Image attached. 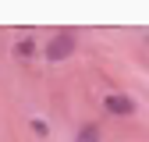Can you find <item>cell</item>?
Returning <instances> with one entry per match:
<instances>
[{"instance_id":"obj_3","label":"cell","mask_w":149,"mask_h":142,"mask_svg":"<svg viewBox=\"0 0 149 142\" xmlns=\"http://www.w3.org/2000/svg\"><path fill=\"white\" fill-rule=\"evenodd\" d=\"M74 142H100V128H96V124H92V128L85 124V128L78 132V139H74Z\"/></svg>"},{"instance_id":"obj_2","label":"cell","mask_w":149,"mask_h":142,"mask_svg":"<svg viewBox=\"0 0 149 142\" xmlns=\"http://www.w3.org/2000/svg\"><path fill=\"white\" fill-rule=\"evenodd\" d=\"M71 46H74L71 36H57V39L46 46V57H50V61H61V57H68V53H71Z\"/></svg>"},{"instance_id":"obj_1","label":"cell","mask_w":149,"mask_h":142,"mask_svg":"<svg viewBox=\"0 0 149 142\" xmlns=\"http://www.w3.org/2000/svg\"><path fill=\"white\" fill-rule=\"evenodd\" d=\"M103 103H107V110H110V114H124V117H128V114H135V103L128 100V96H117V93H110Z\"/></svg>"},{"instance_id":"obj_4","label":"cell","mask_w":149,"mask_h":142,"mask_svg":"<svg viewBox=\"0 0 149 142\" xmlns=\"http://www.w3.org/2000/svg\"><path fill=\"white\" fill-rule=\"evenodd\" d=\"M36 53H39V46H36L32 39H22V43H18V57H36Z\"/></svg>"},{"instance_id":"obj_5","label":"cell","mask_w":149,"mask_h":142,"mask_svg":"<svg viewBox=\"0 0 149 142\" xmlns=\"http://www.w3.org/2000/svg\"><path fill=\"white\" fill-rule=\"evenodd\" d=\"M32 132L39 135V139H46V135H50V128H46V121H43V117H32Z\"/></svg>"}]
</instances>
